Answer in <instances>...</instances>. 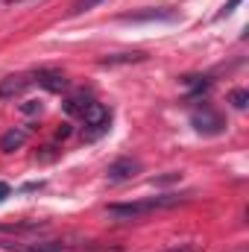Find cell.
<instances>
[{"instance_id":"6da1fadb","label":"cell","mask_w":249,"mask_h":252,"mask_svg":"<svg viewBox=\"0 0 249 252\" xmlns=\"http://www.w3.org/2000/svg\"><path fill=\"white\" fill-rule=\"evenodd\" d=\"M187 199H190V193H161V196H147V199H132V202H112L109 214L115 220H144L156 211L182 205Z\"/></svg>"},{"instance_id":"7a4b0ae2","label":"cell","mask_w":249,"mask_h":252,"mask_svg":"<svg viewBox=\"0 0 249 252\" xmlns=\"http://www.w3.org/2000/svg\"><path fill=\"white\" fill-rule=\"evenodd\" d=\"M176 18H179V12L170 6H150L141 12H126L118 21H124V24H156V21H176Z\"/></svg>"},{"instance_id":"3957f363","label":"cell","mask_w":249,"mask_h":252,"mask_svg":"<svg viewBox=\"0 0 249 252\" xmlns=\"http://www.w3.org/2000/svg\"><path fill=\"white\" fill-rule=\"evenodd\" d=\"M138 173H141V161H138V158H132V156H124V158H118V161H112V164H109L106 179H109L112 185H121V182L135 179Z\"/></svg>"},{"instance_id":"277c9868","label":"cell","mask_w":249,"mask_h":252,"mask_svg":"<svg viewBox=\"0 0 249 252\" xmlns=\"http://www.w3.org/2000/svg\"><path fill=\"white\" fill-rule=\"evenodd\" d=\"M190 124H193L196 132H202V135H220L223 126H226L223 118H220L214 109H208V106H205L202 112H193V115H190Z\"/></svg>"},{"instance_id":"5b68a950","label":"cell","mask_w":249,"mask_h":252,"mask_svg":"<svg viewBox=\"0 0 249 252\" xmlns=\"http://www.w3.org/2000/svg\"><path fill=\"white\" fill-rule=\"evenodd\" d=\"M30 85H32L30 76H24V73H9V76L0 79V100H15V97H21Z\"/></svg>"},{"instance_id":"8992f818","label":"cell","mask_w":249,"mask_h":252,"mask_svg":"<svg viewBox=\"0 0 249 252\" xmlns=\"http://www.w3.org/2000/svg\"><path fill=\"white\" fill-rule=\"evenodd\" d=\"M41 88H47V91H53V94H62L70 88V82H67V76L59 73V70H38L35 76H32Z\"/></svg>"},{"instance_id":"52a82bcc","label":"cell","mask_w":249,"mask_h":252,"mask_svg":"<svg viewBox=\"0 0 249 252\" xmlns=\"http://www.w3.org/2000/svg\"><path fill=\"white\" fill-rule=\"evenodd\" d=\"M27 138H30L27 129H9V132H3V138H0V150H3V153H15V150H21V147L27 144Z\"/></svg>"},{"instance_id":"ba28073f","label":"cell","mask_w":249,"mask_h":252,"mask_svg":"<svg viewBox=\"0 0 249 252\" xmlns=\"http://www.w3.org/2000/svg\"><path fill=\"white\" fill-rule=\"evenodd\" d=\"M91 100H94V97H88V94H73V97L64 103V112H67V115H79V118H82V112L88 109V103H91Z\"/></svg>"},{"instance_id":"9c48e42d","label":"cell","mask_w":249,"mask_h":252,"mask_svg":"<svg viewBox=\"0 0 249 252\" xmlns=\"http://www.w3.org/2000/svg\"><path fill=\"white\" fill-rule=\"evenodd\" d=\"M147 56L144 53H118V56H106L100 64H106V67H112V64H132V62H144Z\"/></svg>"},{"instance_id":"30bf717a","label":"cell","mask_w":249,"mask_h":252,"mask_svg":"<svg viewBox=\"0 0 249 252\" xmlns=\"http://www.w3.org/2000/svg\"><path fill=\"white\" fill-rule=\"evenodd\" d=\"M100 3H106V0H76V3L70 6V15H82V12H91V9H97Z\"/></svg>"},{"instance_id":"8fae6325","label":"cell","mask_w":249,"mask_h":252,"mask_svg":"<svg viewBox=\"0 0 249 252\" xmlns=\"http://www.w3.org/2000/svg\"><path fill=\"white\" fill-rule=\"evenodd\" d=\"M229 100H232V106H235V109H247V106H249V91L238 88V91H232V94H229Z\"/></svg>"},{"instance_id":"7c38bea8","label":"cell","mask_w":249,"mask_h":252,"mask_svg":"<svg viewBox=\"0 0 249 252\" xmlns=\"http://www.w3.org/2000/svg\"><path fill=\"white\" fill-rule=\"evenodd\" d=\"M18 252H62L56 244H35V247H21Z\"/></svg>"},{"instance_id":"4fadbf2b","label":"cell","mask_w":249,"mask_h":252,"mask_svg":"<svg viewBox=\"0 0 249 252\" xmlns=\"http://www.w3.org/2000/svg\"><path fill=\"white\" fill-rule=\"evenodd\" d=\"M179 179H182V173H164V176H156L153 185H170V182H179Z\"/></svg>"},{"instance_id":"5bb4252c","label":"cell","mask_w":249,"mask_h":252,"mask_svg":"<svg viewBox=\"0 0 249 252\" xmlns=\"http://www.w3.org/2000/svg\"><path fill=\"white\" fill-rule=\"evenodd\" d=\"M21 112H24V115H38V112H41V103H38V100H30V103L21 106Z\"/></svg>"},{"instance_id":"9a60e30c","label":"cell","mask_w":249,"mask_h":252,"mask_svg":"<svg viewBox=\"0 0 249 252\" xmlns=\"http://www.w3.org/2000/svg\"><path fill=\"white\" fill-rule=\"evenodd\" d=\"M238 3H244V0H229V3H226L220 12H217V18H226V15H232V12L238 9Z\"/></svg>"},{"instance_id":"2e32d148","label":"cell","mask_w":249,"mask_h":252,"mask_svg":"<svg viewBox=\"0 0 249 252\" xmlns=\"http://www.w3.org/2000/svg\"><path fill=\"white\" fill-rule=\"evenodd\" d=\"M164 252H196V244H179V247H170Z\"/></svg>"},{"instance_id":"e0dca14e","label":"cell","mask_w":249,"mask_h":252,"mask_svg":"<svg viewBox=\"0 0 249 252\" xmlns=\"http://www.w3.org/2000/svg\"><path fill=\"white\" fill-rule=\"evenodd\" d=\"M9 193H12V188H9V182H0V202H3V199H6Z\"/></svg>"}]
</instances>
